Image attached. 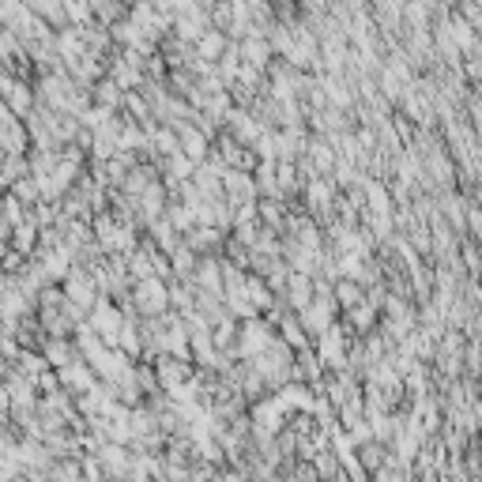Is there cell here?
I'll use <instances>...</instances> for the list:
<instances>
[{
  "label": "cell",
  "mask_w": 482,
  "mask_h": 482,
  "mask_svg": "<svg viewBox=\"0 0 482 482\" xmlns=\"http://www.w3.org/2000/svg\"><path fill=\"white\" fill-rule=\"evenodd\" d=\"M31 241H34V226H19V230H16V245L31 249Z\"/></svg>",
  "instance_id": "7a4b0ae2"
},
{
  "label": "cell",
  "mask_w": 482,
  "mask_h": 482,
  "mask_svg": "<svg viewBox=\"0 0 482 482\" xmlns=\"http://www.w3.org/2000/svg\"><path fill=\"white\" fill-rule=\"evenodd\" d=\"M8 102H11V109H16V113H27V109H31L27 87H23V83H11V87H8Z\"/></svg>",
  "instance_id": "6da1fadb"
}]
</instances>
